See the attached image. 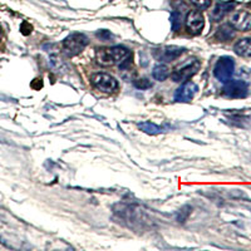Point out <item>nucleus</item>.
<instances>
[{"mask_svg": "<svg viewBox=\"0 0 251 251\" xmlns=\"http://www.w3.org/2000/svg\"><path fill=\"white\" fill-rule=\"evenodd\" d=\"M152 75L156 80L158 82H163L165 79H167V77L170 75V69L169 67L166 66V64H158L153 68L152 71Z\"/></svg>", "mask_w": 251, "mask_h": 251, "instance_id": "nucleus-14", "label": "nucleus"}, {"mask_svg": "<svg viewBox=\"0 0 251 251\" xmlns=\"http://www.w3.org/2000/svg\"><path fill=\"white\" fill-rule=\"evenodd\" d=\"M248 83L244 80H228L223 88V94L227 98H245L248 96Z\"/></svg>", "mask_w": 251, "mask_h": 251, "instance_id": "nucleus-6", "label": "nucleus"}, {"mask_svg": "<svg viewBox=\"0 0 251 251\" xmlns=\"http://www.w3.org/2000/svg\"><path fill=\"white\" fill-rule=\"evenodd\" d=\"M190 3L199 10H205L211 6L212 0H190Z\"/></svg>", "mask_w": 251, "mask_h": 251, "instance_id": "nucleus-17", "label": "nucleus"}, {"mask_svg": "<svg viewBox=\"0 0 251 251\" xmlns=\"http://www.w3.org/2000/svg\"><path fill=\"white\" fill-rule=\"evenodd\" d=\"M201 67L200 60L197 58H190L186 62L181 63L175 68V71L172 72L171 78L174 82H183V80H188L191 77H194L196 75L199 69Z\"/></svg>", "mask_w": 251, "mask_h": 251, "instance_id": "nucleus-2", "label": "nucleus"}, {"mask_svg": "<svg viewBox=\"0 0 251 251\" xmlns=\"http://www.w3.org/2000/svg\"><path fill=\"white\" fill-rule=\"evenodd\" d=\"M235 71V62L231 57H221L215 64L214 75L220 82L226 83L231 79Z\"/></svg>", "mask_w": 251, "mask_h": 251, "instance_id": "nucleus-5", "label": "nucleus"}, {"mask_svg": "<svg viewBox=\"0 0 251 251\" xmlns=\"http://www.w3.org/2000/svg\"><path fill=\"white\" fill-rule=\"evenodd\" d=\"M203 26H205V18H203L201 10L196 9V10H191L188 13L186 17V28H187L188 33L194 35L201 34Z\"/></svg>", "mask_w": 251, "mask_h": 251, "instance_id": "nucleus-7", "label": "nucleus"}, {"mask_svg": "<svg viewBox=\"0 0 251 251\" xmlns=\"http://www.w3.org/2000/svg\"><path fill=\"white\" fill-rule=\"evenodd\" d=\"M230 24L235 28V30L248 31L251 29V13L240 10L234 13L230 18Z\"/></svg>", "mask_w": 251, "mask_h": 251, "instance_id": "nucleus-10", "label": "nucleus"}, {"mask_svg": "<svg viewBox=\"0 0 251 251\" xmlns=\"http://www.w3.org/2000/svg\"><path fill=\"white\" fill-rule=\"evenodd\" d=\"M199 92V87L194 82H186L175 92V100L176 102H191L196 93Z\"/></svg>", "mask_w": 251, "mask_h": 251, "instance_id": "nucleus-9", "label": "nucleus"}, {"mask_svg": "<svg viewBox=\"0 0 251 251\" xmlns=\"http://www.w3.org/2000/svg\"><path fill=\"white\" fill-rule=\"evenodd\" d=\"M129 55V50L123 46H114L109 48H100L96 51V60L103 67L121 64Z\"/></svg>", "mask_w": 251, "mask_h": 251, "instance_id": "nucleus-1", "label": "nucleus"}, {"mask_svg": "<svg viewBox=\"0 0 251 251\" xmlns=\"http://www.w3.org/2000/svg\"><path fill=\"white\" fill-rule=\"evenodd\" d=\"M234 50L237 55L251 58V38L240 39L234 47Z\"/></svg>", "mask_w": 251, "mask_h": 251, "instance_id": "nucleus-12", "label": "nucleus"}, {"mask_svg": "<svg viewBox=\"0 0 251 251\" xmlns=\"http://www.w3.org/2000/svg\"><path fill=\"white\" fill-rule=\"evenodd\" d=\"M236 4L232 3V1H221V3H217L216 6H215L214 12H212V19L215 22H219V20L223 19L226 14L231 12L232 9L235 8Z\"/></svg>", "mask_w": 251, "mask_h": 251, "instance_id": "nucleus-11", "label": "nucleus"}, {"mask_svg": "<svg viewBox=\"0 0 251 251\" xmlns=\"http://www.w3.org/2000/svg\"><path fill=\"white\" fill-rule=\"evenodd\" d=\"M186 49L176 46H169L158 48L153 51L154 57L158 58L162 62H172V60L180 58L185 53Z\"/></svg>", "mask_w": 251, "mask_h": 251, "instance_id": "nucleus-8", "label": "nucleus"}, {"mask_svg": "<svg viewBox=\"0 0 251 251\" xmlns=\"http://www.w3.org/2000/svg\"><path fill=\"white\" fill-rule=\"evenodd\" d=\"M235 35V28L231 24H224L219 28L216 33V38L221 42H227V40L232 39Z\"/></svg>", "mask_w": 251, "mask_h": 251, "instance_id": "nucleus-13", "label": "nucleus"}, {"mask_svg": "<svg viewBox=\"0 0 251 251\" xmlns=\"http://www.w3.org/2000/svg\"><path fill=\"white\" fill-rule=\"evenodd\" d=\"M92 86L102 93H113L118 89V82L108 73H97L91 78Z\"/></svg>", "mask_w": 251, "mask_h": 251, "instance_id": "nucleus-4", "label": "nucleus"}, {"mask_svg": "<svg viewBox=\"0 0 251 251\" xmlns=\"http://www.w3.org/2000/svg\"><path fill=\"white\" fill-rule=\"evenodd\" d=\"M1 35H3V33H1V28H0V39H1Z\"/></svg>", "mask_w": 251, "mask_h": 251, "instance_id": "nucleus-18", "label": "nucleus"}, {"mask_svg": "<svg viewBox=\"0 0 251 251\" xmlns=\"http://www.w3.org/2000/svg\"><path fill=\"white\" fill-rule=\"evenodd\" d=\"M138 128H140L141 131L145 132V133L149 134H160L163 132L162 127L154 125V123L152 122H147V121H146V122L138 123Z\"/></svg>", "mask_w": 251, "mask_h": 251, "instance_id": "nucleus-15", "label": "nucleus"}, {"mask_svg": "<svg viewBox=\"0 0 251 251\" xmlns=\"http://www.w3.org/2000/svg\"><path fill=\"white\" fill-rule=\"evenodd\" d=\"M133 86L137 89H141V91H145L147 88H151L152 82L147 78H140V79H136L133 82Z\"/></svg>", "mask_w": 251, "mask_h": 251, "instance_id": "nucleus-16", "label": "nucleus"}, {"mask_svg": "<svg viewBox=\"0 0 251 251\" xmlns=\"http://www.w3.org/2000/svg\"><path fill=\"white\" fill-rule=\"evenodd\" d=\"M89 43V39L82 33H73L66 39L63 40V49L66 51V54L69 57L77 55L84 50Z\"/></svg>", "mask_w": 251, "mask_h": 251, "instance_id": "nucleus-3", "label": "nucleus"}]
</instances>
